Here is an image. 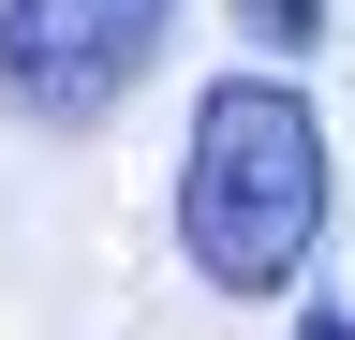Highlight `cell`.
<instances>
[{
  "mask_svg": "<svg viewBox=\"0 0 355 340\" xmlns=\"http://www.w3.org/2000/svg\"><path fill=\"white\" fill-rule=\"evenodd\" d=\"M326 237V118L282 74H222L193 104V163H178V251L207 296H282Z\"/></svg>",
  "mask_w": 355,
  "mask_h": 340,
  "instance_id": "1",
  "label": "cell"
},
{
  "mask_svg": "<svg viewBox=\"0 0 355 340\" xmlns=\"http://www.w3.org/2000/svg\"><path fill=\"white\" fill-rule=\"evenodd\" d=\"M178 0H0V104L30 134H89L119 118V89L163 60Z\"/></svg>",
  "mask_w": 355,
  "mask_h": 340,
  "instance_id": "2",
  "label": "cell"
},
{
  "mask_svg": "<svg viewBox=\"0 0 355 340\" xmlns=\"http://www.w3.org/2000/svg\"><path fill=\"white\" fill-rule=\"evenodd\" d=\"M237 30H252V74H266V60L326 45V0H237Z\"/></svg>",
  "mask_w": 355,
  "mask_h": 340,
  "instance_id": "3",
  "label": "cell"
},
{
  "mask_svg": "<svg viewBox=\"0 0 355 340\" xmlns=\"http://www.w3.org/2000/svg\"><path fill=\"white\" fill-rule=\"evenodd\" d=\"M296 340H355V311H296Z\"/></svg>",
  "mask_w": 355,
  "mask_h": 340,
  "instance_id": "4",
  "label": "cell"
}]
</instances>
